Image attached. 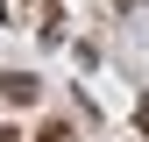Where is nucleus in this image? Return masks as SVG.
Returning a JSON list of instances; mask_svg holds the SVG:
<instances>
[{
  "label": "nucleus",
  "instance_id": "f03ea898",
  "mask_svg": "<svg viewBox=\"0 0 149 142\" xmlns=\"http://www.w3.org/2000/svg\"><path fill=\"white\" fill-rule=\"evenodd\" d=\"M43 142H71V128H64V121H50V128H43Z\"/></svg>",
  "mask_w": 149,
  "mask_h": 142
},
{
  "label": "nucleus",
  "instance_id": "f257e3e1",
  "mask_svg": "<svg viewBox=\"0 0 149 142\" xmlns=\"http://www.w3.org/2000/svg\"><path fill=\"white\" fill-rule=\"evenodd\" d=\"M0 100H14V106H29V100H36V78H22V71H14V78H0Z\"/></svg>",
  "mask_w": 149,
  "mask_h": 142
}]
</instances>
